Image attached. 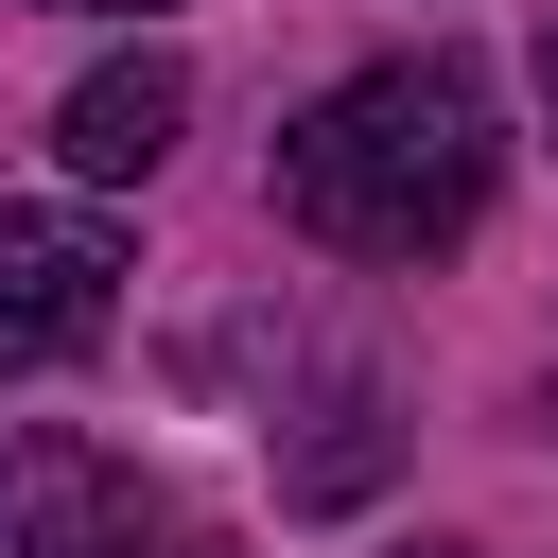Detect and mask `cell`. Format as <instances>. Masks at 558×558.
<instances>
[{
    "mask_svg": "<svg viewBox=\"0 0 558 558\" xmlns=\"http://www.w3.org/2000/svg\"><path fill=\"white\" fill-rule=\"evenodd\" d=\"M488 174H506V122H488L471 52H384V70H349L279 122V209L331 262H384V279L453 262L488 227Z\"/></svg>",
    "mask_w": 558,
    "mask_h": 558,
    "instance_id": "1",
    "label": "cell"
},
{
    "mask_svg": "<svg viewBox=\"0 0 558 558\" xmlns=\"http://www.w3.org/2000/svg\"><path fill=\"white\" fill-rule=\"evenodd\" d=\"M122 314V227L105 209H0V384L70 366Z\"/></svg>",
    "mask_w": 558,
    "mask_h": 558,
    "instance_id": "2",
    "label": "cell"
},
{
    "mask_svg": "<svg viewBox=\"0 0 558 558\" xmlns=\"http://www.w3.org/2000/svg\"><path fill=\"white\" fill-rule=\"evenodd\" d=\"M140 523V471L87 436H0V558H105Z\"/></svg>",
    "mask_w": 558,
    "mask_h": 558,
    "instance_id": "3",
    "label": "cell"
},
{
    "mask_svg": "<svg viewBox=\"0 0 558 558\" xmlns=\"http://www.w3.org/2000/svg\"><path fill=\"white\" fill-rule=\"evenodd\" d=\"M174 122H192V70H174V52H105V70L52 105V157H70L87 192H140V174L174 157Z\"/></svg>",
    "mask_w": 558,
    "mask_h": 558,
    "instance_id": "4",
    "label": "cell"
},
{
    "mask_svg": "<svg viewBox=\"0 0 558 558\" xmlns=\"http://www.w3.org/2000/svg\"><path fill=\"white\" fill-rule=\"evenodd\" d=\"M105 558H227V541H209V523H157V506H140V523H122Z\"/></svg>",
    "mask_w": 558,
    "mask_h": 558,
    "instance_id": "5",
    "label": "cell"
},
{
    "mask_svg": "<svg viewBox=\"0 0 558 558\" xmlns=\"http://www.w3.org/2000/svg\"><path fill=\"white\" fill-rule=\"evenodd\" d=\"M52 17H140V0H52Z\"/></svg>",
    "mask_w": 558,
    "mask_h": 558,
    "instance_id": "6",
    "label": "cell"
},
{
    "mask_svg": "<svg viewBox=\"0 0 558 558\" xmlns=\"http://www.w3.org/2000/svg\"><path fill=\"white\" fill-rule=\"evenodd\" d=\"M541 105H558V52H541Z\"/></svg>",
    "mask_w": 558,
    "mask_h": 558,
    "instance_id": "7",
    "label": "cell"
}]
</instances>
